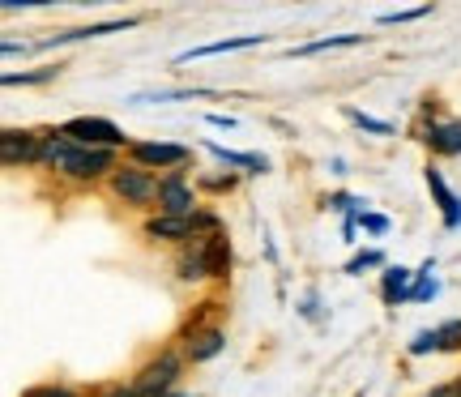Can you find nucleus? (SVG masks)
<instances>
[{
    "mask_svg": "<svg viewBox=\"0 0 461 397\" xmlns=\"http://www.w3.org/2000/svg\"><path fill=\"white\" fill-rule=\"evenodd\" d=\"M423 141L431 146V154L457 158L461 154V120H431L428 129H423Z\"/></svg>",
    "mask_w": 461,
    "mask_h": 397,
    "instance_id": "ddd939ff",
    "label": "nucleus"
},
{
    "mask_svg": "<svg viewBox=\"0 0 461 397\" xmlns=\"http://www.w3.org/2000/svg\"><path fill=\"white\" fill-rule=\"evenodd\" d=\"M376 265H384V252H359V257H350L346 274H350V278H359L363 269H376Z\"/></svg>",
    "mask_w": 461,
    "mask_h": 397,
    "instance_id": "412c9836",
    "label": "nucleus"
},
{
    "mask_svg": "<svg viewBox=\"0 0 461 397\" xmlns=\"http://www.w3.org/2000/svg\"><path fill=\"white\" fill-rule=\"evenodd\" d=\"M431 350H440V338H436V329H423V333H414V342H411V355H431Z\"/></svg>",
    "mask_w": 461,
    "mask_h": 397,
    "instance_id": "5701e85b",
    "label": "nucleus"
},
{
    "mask_svg": "<svg viewBox=\"0 0 461 397\" xmlns=\"http://www.w3.org/2000/svg\"><path fill=\"white\" fill-rule=\"evenodd\" d=\"M436 291H440V282L431 278V261L414 274V286H411V299L414 303H423V299H436Z\"/></svg>",
    "mask_w": 461,
    "mask_h": 397,
    "instance_id": "f3484780",
    "label": "nucleus"
},
{
    "mask_svg": "<svg viewBox=\"0 0 461 397\" xmlns=\"http://www.w3.org/2000/svg\"><path fill=\"white\" fill-rule=\"evenodd\" d=\"M359 222H363V231H372V235L389 231V218H384V214H359Z\"/></svg>",
    "mask_w": 461,
    "mask_h": 397,
    "instance_id": "393cba45",
    "label": "nucleus"
},
{
    "mask_svg": "<svg viewBox=\"0 0 461 397\" xmlns=\"http://www.w3.org/2000/svg\"><path fill=\"white\" fill-rule=\"evenodd\" d=\"M180 367H184L180 355L163 350L158 359H149V364L129 381V397H167L176 389V381H180Z\"/></svg>",
    "mask_w": 461,
    "mask_h": 397,
    "instance_id": "20e7f679",
    "label": "nucleus"
},
{
    "mask_svg": "<svg viewBox=\"0 0 461 397\" xmlns=\"http://www.w3.org/2000/svg\"><path fill=\"white\" fill-rule=\"evenodd\" d=\"M158 176L154 171H146V167H120L112 176V193L124 205H132V210H154V201H158Z\"/></svg>",
    "mask_w": 461,
    "mask_h": 397,
    "instance_id": "39448f33",
    "label": "nucleus"
},
{
    "mask_svg": "<svg viewBox=\"0 0 461 397\" xmlns=\"http://www.w3.org/2000/svg\"><path fill=\"white\" fill-rule=\"evenodd\" d=\"M205 149L214 154L218 163L235 167V171H244V176H265V171H269V158H261V154H240V149H227V146H218V141H205Z\"/></svg>",
    "mask_w": 461,
    "mask_h": 397,
    "instance_id": "4468645a",
    "label": "nucleus"
},
{
    "mask_svg": "<svg viewBox=\"0 0 461 397\" xmlns=\"http://www.w3.org/2000/svg\"><path fill=\"white\" fill-rule=\"evenodd\" d=\"M56 132L68 137V141H77V146H95V149L129 146V141H124V129H120L115 120H107V116H73V120H65Z\"/></svg>",
    "mask_w": 461,
    "mask_h": 397,
    "instance_id": "7ed1b4c3",
    "label": "nucleus"
},
{
    "mask_svg": "<svg viewBox=\"0 0 461 397\" xmlns=\"http://www.w3.org/2000/svg\"><path fill=\"white\" fill-rule=\"evenodd\" d=\"M346 116L355 120L359 129L376 132V137H389V132H393V124H389V120H376V116H367V112H359V107H346Z\"/></svg>",
    "mask_w": 461,
    "mask_h": 397,
    "instance_id": "a211bd4d",
    "label": "nucleus"
},
{
    "mask_svg": "<svg viewBox=\"0 0 461 397\" xmlns=\"http://www.w3.org/2000/svg\"><path fill=\"white\" fill-rule=\"evenodd\" d=\"M22 397H82V393H73L68 384H39V389H26Z\"/></svg>",
    "mask_w": 461,
    "mask_h": 397,
    "instance_id": "b1692460",
    "label": "nucleus"
},
{
    "mask_svg": "<svg viewBox=\"0 0 461 397\" xmlns=\"http://www.w3.org/2000/svg\"><path fill=\"white\" fill-rule=\"evenodd\" d=\"M269 34H235V39H218V43H201V48H188L176 56V65H188V60H205V56H222V51H248L261 48Z\"/></svg>",
    "mask_w": 461,
    "mask_h": 397,
    "instance_id": "f8f14e48",
    "label": "nucleus"
},
{
    "mask_svg": "<svg viewBox=\"0 0 461 397\" xmlns=\"http://www.w3.org/2000/svg\"><path fill=\"white\" fill-rule=\"evenodd\" d=\"M436 338H440V350H461V320L436 325Z\"/></svg>",
    "mask_w": 461,
    "mask_h": 397,
    "instance_id": "aec40b11",
    "label": "nucleus"
},
{
    "mask_svg": "<svg viewBox=\"0 0 461 397\" xmlns=\"http://www.w3.org/2000/svg\"><path fill=\"white\" fill-rule=\"evenodd\" d=\"M210 124H214V129H235V120H230V116H218V112L210 116Z\"/></svg>",
    "mask_w": 461,
    "mask_h": 397,
    "instance_id": "cd10ccee",
    "label": "nucleus"
},
{
    "mask_svg": "<svg viewBox=\"0 0 461 397\" xmlns=\"http://www.w3.org/2000/svg\"><path fill=\"white\" fill-rule=\"evenodd\" d=\"M158 214H171V218H197V193L184 171H167L163 184H158Z\"/></svg>",
    "mask_w": 461,
    "mask_h": 397,
    "instance_id": "0eeeda50",
    "label": "nucleus"
},
{
    "mask_svg": "<svg viewBox=\"0 0 461 397\" xmlns=\"http://www.w3.org/2000/svg\"><path fill=\"white\" fill-rule=\"evenodd\" d=\"M428 397H461V376L457 381H448V384H436Z\"/></svg>",
    "mask_w": 461,
    "mask_h": 397,
    "instance_id": "bb28decb",
    "label": "nucleus"
},
{
    "mask_svg": "<svg viewBox=\"0 0 461 397\" xmlns=\"http://www.w3.org/2000/svg\"><path fill=\"white\" fill-rule=\"evenodd\" d=\"M137 17H115V22H95V26H77V31H65V34H51L43 39L39 48L51 51V48H65V43H82V39H103V34H115V31H132Z\"/></svg>",
    "mask_w": 461,
    "mask_h": 397,
    "instance_id": "9d476101",
    "label": "nucleus"
},
{
    "mask_svg": "<svg viewBox=\"0 0 461 397\" xmlns=\"http://www.w3.org/2000/svg\"><path fill=\"white\" fill-rule=\"evenodd\" d=\"M184 282H201V278H227L230 269V244L222 231H201L197 239H188L176 257Z\"/></svg>",
    "mask_w": 461,
    "mask_h": 397,
    "instance_id": "f03ea898",
    "label": "nucleus"
},
{
    "mask_svg": "<svg viewBox=\"0 0 461 397\" xmlns=\"http://www.w3.org/2000/svg\"><path fill=\"white\" fill-rule=\"evenodd\" d=\"M188 158L193 149L176 146V141H129V163L146 167V171H180Z\"/></svg>",
    "mask_w": 461,
    "mask_h": 397,
    "instance_id": "423d86ee",
    "label": "nucleus"
},
{
    "mask_svg": "<svg viewBox=\"0 0 461 397\" xmlns=\"http://www.w3.org/2000/svg\"><path fill=\"white\" fill-rule=\"evenodd\" d=\"M222 347H227V333L222 329H188L184 333V359L188 364H210L214 355H222Z\"/></svg>",
    "mask_w": 461,
    "mask_h": 397,
    "instance_id": "1a4fd4ad",
    "label": "nucleus"
},
{
    "mask_svg": "<svg viewBox=\"0 0 461 397\" xmlns=\"http://www.w3.org/2000/svg\"><path fill=\"white\" fill-rule=\"evenodd\" d=\"M411 286H414L411 269H406V265H389V269H384V278H380V295H384L389 308H397L402 299H411Z\"/></svg>",
    "mask_w": 461,
    "mask_h": 397,
    "instance_id": "2eb2a0df",
    "label": "nucleus"
},
{
    "mask_svg": "<svg viewBox=\"0 0 461 397\" xmlns=\"http://www.w3.org/2000/svg\"><path fill=\"white\" fill-rule=\"evenodd\" d=\"M43 141H48V132L5 129V132H0V163H5V167L39 163V154H43Z\"/></svg>",
    "mask_w": 461,
    "mask_h": 397,
    "instance_id": "6e6552de",
    "label": "nucleus"
},
{
    "mask_svg": "<svg viewBox=\"0 0 461 397\" xmlns=\"http://www.w3.org/2000/svg\"><path fill=\"white\" fill-rule=\"evenodd\" d=\"M431 5H419V9H402V14H380V26H402V22H414V17H428Z\"/></svg>",
    "mask_w": 461,
    "mask_h": 397,
    "instance_id": "4be33fe9",
    "label": "nucleus"
},
{
    "mask_svg": "<svg viewBox=\"0 0 461 397\" xmlns=\"http://www.w3.org/2000/svg\"><path fill=\"white\" fill-rule=\"evenodd\" d=\"M39 167H48V171L65 176V180H82V184H95V180H103V176H115V171H120V163H115V149L77 146V141L60 137L56 129H51L48 141H43Z\"/></svg>",
    "mask_w": 461,
    "mask_h": 397,
    "instance_id": "f257e3e1",
    "label": "nucleus"
},
{
    "mask_svg": "<svg viewBox=\"0 0 461 397\" xmlns=\"http://www.w3.org/2000/svg\"><path fill=\"white\" fill-rule=\"evenodd\" d=\"M201 184H205V188H214V193H222V188H227V193H230V188L240 184V176H205V180H201Z\"/></svg>",
    "mask_w": 461,
    "mask_h": 397,
    "instance_id": "a878e982",
    "label": "nucleus"
},
{
    "mask_svg": "<svg viewBox=\"0 0 461 397\" xmlns=\"http://www.w3.org/2000/svg\"><path fill=\"white\" fill-rule=\"evenodd\" d=\"M103 397H129V389H112V393H103Z\"/></svg>",
    "mask_w": 461,
    "mask_h": 397,
    "instance_id": "c85d7f7f",
    "label": "nucleus"
},
{
    "mask_svg": "<svg viewBox=\"0 0 461 397\" xmlns=\"http://www.w3.org/2000/svg\"><path fill=\"white\" fill-rule=\"evenodd\" d=\"M367 34H330V39H316V43H303L291 56H321V51H338V48H359Z\"/></svg>",
    "mask_w": 461,
    "mask_h": 397,
    "instance_id": "dca6fc26",
    "label": "nucleus"
},
{
    "mask_svg": "<svg viewBox=\"0 0 461 397\" xmlns=\"http://www.w3.org/2000/svg\"><path fill=\"white\" fill-rule=\"evenodd\" d=\"M423 180H428L431 197H436V205H440V218H445V227H448V231H457V227H461V197L445 184L440 167H428V171H423Z\"/></svg>",
    "mask_w": 461,
    "mask_h": 397,
    "instance_id": "9b49d317",
    "label": "nucleus"
},
{
    "mask_svg": "<svg viewBox=\"0 0 461 397\" xmlns=\"http://www.w3.org/2000/svg\"><path fill=\"white\" fill-rule=\"evenodd\" d=\"M60 73V65L56 68H34V73H5V86H39V82H51Z\"/></svg>",
    "mask_w": 461,
    "mask_h": 397,
    "instance_id": "6ab92c4d",
    "label": "nucleus"
}]
</instances>
